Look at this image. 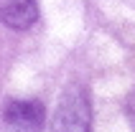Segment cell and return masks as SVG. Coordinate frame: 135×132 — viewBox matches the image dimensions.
<instances>
[{"label":"cell","mask_w":135,"mask_h":132,"mask_svg":"<svg viewBox=\"0 0 135 132\" xmlns=\"http://www.w3.org/2000/svg\"><path fill=\"white\" fill-rule=\"evenodd\" d=\"M128 117H130V125H133V130H135V89H133V94H130V99H128Z\"/></svg>","instance_id":"277c9868"},{"label":"cell","mask_w":135,"mask_h":132,"mask_svg":"<svg viewBox=\"0 0 135 132\" xmlns=\"http://www.w3.org/2000/svg\"><path fill=\"white\" fill-rule=\"evenodd\" d=\"M46 109L36 99H13L5 107V122L13 132H38L44 127Z\"/></svg>","instance_id":"7a4b0ae2"},{"label":"cell","mask_w":135,"mask_h":132,"mask_svg":"<svg viewBox=\"0 0 135 132\" xmlns=\"http://www.w3.org/2000/svg\"><path fill=\"white\" fill-rule=\"evenodd\" d=\"M51 132H92V104L84 87L71 84L64 92L54 114Z\"/></svg>","instance_id":"6da1fadb"},{"label":"cell","mask_w":135,"mask_h":132,"mask_svg":"<svg viewBox=\"0 0 135 132\" xmlns=\"http://www.w3.org/2000/svg\"><path fill=\"white\" fill-rule=\"evenodd\" d=\"M38 18L36 0H0V21L15 31L31 28Z\"/></svg>","instance_id":"3957f363"}]
</instances>
